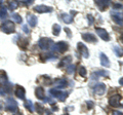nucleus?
<instances>
[{
    "label": "nucleus",
    "instance_id": "nucleus-2",
    "mask_svg": "<svg viewBox=\"0 0 123 115\" xmlns=\"http://www.w3.org/2000/svg\"><path fill=\"white\" fill-rule=\"evenodd\" d=\"M49 94H50L53 98L55 99H59L61 102H64L65 100L67 99L68 97V93L67 91H62V90H57L55 89H51L50 90H49Z\"/></svg>",
    "mask_w": 123,
    "mask_h": 115
},
{
    "label": "nucleus",
    "instance_id": "nucleus-16",
    "mask_svg": "<svg viewBox=\"0 0 123 115\" xmlns=\"http://www.w3.org/2000/svg\"><path fill=\"white\" fill-rule=\"evenodd\" d=\"M101 64H102V66L103 67H109L110 66V61L109 59H108V57L105 55V53H101Z\"/></svg>",
    "mask_w": 123,
    "mask_h": 115
},
{
    "label": "nucleus",
    "instance_id": "nucleus-30",
    "mask_svg": "<svg viewBox=\"0 0 123 115\" xmlns=\"http://www.w3.org/2000/svg\"><path fill=\"white\" fill-rule=\"evenodd\" d=\"M114 52L116 53V56H117V57H122V51H121V48H120V47L115 46V47H114Z\"/></svg>",
    "mask_w": 123,
    "mask_h": 115
},
{
    "label": "nucleus",
    "instance_id": "nucleus-12",
    "mask_svg": "<svg viewBox=\"0 0 123 115\" xmlns=\"http://www.w3.org/2000/svg\"><path fill=\"white\" fill-rule=\"evenodd\" d=\"M94 93L99 96L104 95L106 93V85L104 83H98L97 85L94 86Z\"/></svg>",
    "mask_w": 123,
    "mask_h": 115
},
{
    "label": "nucleus",
    "instance_id": "nucleus-18",
    "mask_svg": "<svg viewBox=\"0 0 123 115\" xmlns=\"http://www.w3.org/2000/svg\"><path fill=\"white\" fill-rule=\"evenodd\" d=\"M71 61H72V58H71L70 56H68V57H66V58H64L63 61H62V62L60 63L59 67L62 68V67H65V66H69V65H70V63H71Z\"/></svg>",
    "mask_w": 123,
    "mask_h": 115
},
{
    "label": "nucleus",
    "instance_id": "nucleus-15",
    "mask_svg": "<svg viewBox=\"0 0 123 115\" xmlns=\"http://www.w3.org/2000/svg\"><path fill=\"white\" fill-rule=\"evenodd\" d=\"M95 4H97L98 7H99V9L101 10H105L108 6H109L110 4V2L108 1V0H105V1H101V0H97L95 1Z\"/></svg>",
    "mask_w": 123,
    "mask_h": 115
},
{
    "label": "nucleus",
    "instance_id": "nucleus-10",
    "mask_svg": "<svg viewBox=\"0 0 123 115\" xmlns=\"http://www.w3.org/2000/svg\"><path fill=\"white\" fill-rule=\"evenodd\" d=\"M34 10L37 11V13H50V11L52 10L51 7L49 6H46V5H36L35 7H34Z\"/></svg>",
    "mask_w": 123,
    "mask_h": 115
},
{
    "label": "nucleus",
    "instance_id": "nucleus-5",
    "mask_svg": "<svg viewBox=\"0 0 123 115\" xmlns=\"http://www.w3.org/2000/svg\"><path fill=\"white\" fill-rule=\"evenodd\" d=\"M6 110L10 111V112H15L18 111V103L14 101L13 99L8 98L6 100V106H5Z\"/></svg>",
    "mask_w": 123,
    "mask_h": 115
},
{
    "label": "nucleus",
    "instance_id": "nucleus-36",
    "mask_svg": "<svg viewBox=\"0 0 123 115\" xmlns=\"http://www.w3.org/2000/svg\"><path fill=\"white\" fill-rule=\"evenodd\" d=\"M88 21H89V25L92 24V22H93V19H92V16H90V14H88Z\"/></svg>",
    "mask_w": 123,
    "mask_h": 115
},
{
    "label": "nucleus",
    "instance_id": "nucleus-1",
    "mask_svg": "<svg viewBox=\"0 0 123 115\" xmlns=\"http://www.w3.org/2000/svg\"><path fill=\"white\" fill-rule=\"evenodd\" d=\"M0 29H1V31L4 32L5 34H11V33L14 32L15 26L11 21H5L4 23H2L1 24Z\"/></svg>",
    "mask_w": 123,
    "mask_h": 115
},
{
    "label": "nucleus",
    "instance_id": "nucleus-37",
    "mask_svg": "<svg viewBox=\"0 0 123 115\" xmlns=\"http://www.w3.org/2000/svg\"><path fill=\"white\" fill-rule=\"evenodd\" d=\"M23 30H24V31H25L27 34H29V32H30V31H29V29L27 28V26H26V25H24V26H23Z\"/></svg>",
    "mask_w": 123,
    "mask_h": 115
},
{
    "label": "nucleus",
    "instance_id": "nucleus-24",
    "mask_svg": "<svg viewBox=\"0 0 123 115\" xmlns=\"http://www.w3.org/2000/svg\"><path fill=\"white\" fill-rule=\"evenodd\" d=\"M112 20L116 23V24H118L119 26H122V18H121V16L119 17V16H117V14H112Z\"/></svg>",
    "mask_w": 123,
    "mask_h": 115
},
{
    "label": "nucleus",
    "instance_id": "nucleus-6",
    "mask_svg": "<svg viewBox=\"0 0 123 115\" xmlns=\"http://www.w3.org/2000/svg\"><path fill=\"white\" fill-rule=\"evenodd\" d=\"M77 48H78V51L79 53L81 55L83 58H85V59H87L88 57H89V52H88V49L87 47L84 45L82 42H78V44H77Z\"/></svg>",
    "mask_w": 123,
    "mask_h": 115
},
{
    "label": "nucleus",
    "instance_id": "nucleus-42",
    "mask_svg": "<svg viewBox=\"0 0 123 115\" xmlns=\"http://www.w3.org/2000/svg\"><path fill=\"white\" fill-rule=\"evenodd\" d=\"M64 115H69V114H64Z\"/></svg>",
    "mask_w": 123,
    "mask_h": 115
},
{
    "label": "nucleus",
    "instance_id": "nucleus-13",
    "mask_svg": "<svg viewBox=\"0 0 123 115\" xmlns=\"http://www.w3.org/2000/svg\"><path fill=\"white\" fill-rule=\"evenodd\" d=\"M35 95H36V97L37 99H39V100H44L45 99V91L43 89V87H37L36 90H35Z\"/></svg>",
    "mask_w": 123,
    "mask_h": 115
},
{
    "label": "nucleus",
    "instance_id": "nucleus-3",
    "mask_svg": "<svg viewBox=\"0 0 123 115\" xmlns=\"http://www.w3.org/2000/svg\"><path fill=\"white\" fill-rule=\"evenodd\" d=\"M68 43L67 42H65V41H60V42H57V43L55 44H52L51 45V47H50V51H60V52H65L66 51H68Z\"/></svg>",
    "mask_w": 123,
    "mask_h": 115
},
{
    "label": "nucleus",
    "instance_id": "nucleus-29",
    "mask_svg": "<svg viewBox=\"0 0 123 115\" xmlns=\"http://www.w3.org/2000/svg\"><path fill=\"white\" fill-rule=\"evenodd\" d=\"M78 73L80 76H82V77H85L86 74H87V72H86V69L84 68L83 66H81L79 68V70H78Z\"/></svg>",
    "mask_w": 123,
    "mask_h": 115
},
{
    "label": "nucleus",
    "instance_id": "nucleus-39",
    "mask_svg": "<svg viewBox=\"0 0 123 115\" xmlns=\"http://www.w3.org/2000/svg\"><path fill=\"white\" fill-rule=\"evenodd\" d=\"M65 31L68 33V35H69V36H71V31H70V30H69L68 28H65Z\"/></svg>",
    "mask_w": 123,
    "mask_h": 115
},
{
    "label": "nucleus",
    "instance_id": "nucleus-8",
    "mask_svg": "<svg viewBox=\"0 0 123 115\" xmlns=\"http://www.w3.org/2000/svg\"><path fill=\"white\" fill-rule=\"evenodd\" d=\"M95 31H97V34L102 38L103 40H105V41H109L110 40V35L108 34V32L106 31L105 29H103V28H97V29H95Z\"/></svg>",
    "mask_w": 123,
    "mask_h": 115
},
{
    "label": "nucleus",
    "instance_id": "nucleus-34",
    "mask_svg": "<svg viewBox=\"0 0 123 115\" xmlns=\"http://www.w3.org/2000/svg\"><path fill=\"white\" fill-rule=\"evenodd\" d=\"M5 96V91L3 89V87L0 86V97H4Z\"/></svg>",
    "mask_w": 123,
    "mask_h": 115
},
{
    "label": "nucleus",
    "instance_id": "nucleus-11",
    "mask_svg": "<svg viewBox=\"0 0 123 115\" xmlns=\"http://www.w3.org/2000/svg\"><path fill=\"white\" fill-rule=\"evenodd\" d=\"M15 96L21 100H25L26 90H25L24 87L21 86V85H17V89H15Z\"/></svg>",
    "mask_w": 123,
    "mask_h": 115
},
{
    "label": "nucleus",
    "instance_id": "nucleus-4",
    "mask_svg": "<svg viewBox=\"0 0 123 115\" xmlns=\"http://www.w3.org/2000/svg\"><path fill=\"white\" fill-rule=\"evenodd\" d=\"M53 44V42L49 39V38H40L39 41H38V45H39V47L41 49H43V51H46V49H50L51 45Z\"/></svg>",
    "mask_w": 123,
    "mask_h": 115
},
{
    "label": "nucleus",
    "instance_id": "nucleus-19",
    "mask_svg": "<svg viewBox=\"0 0 123 115\" xmlns=\"http://www.w3.org/2000/svg\"><path fill=\"white\" fill-rule=\"evenodd\" d=\"M29 44V40L27 38H21L20 41H18V46H20L22 49H27Z\"/></svg>",
    "mask_w": 123,
    "mask_h": 115
},
{
    "label": "nucleus",
    "instance_id": "nucleus-9",
    "mask_svg": "<svg viewBox=\"0 0 123 115\" xmlns=\"http://www.w3.org/2000/svg\"><path fill=\"white\" fill-rule=\"evenodd\" d=\"M81 36L83 40H85L86 42H89V43H95V42H98L97 37L91 33H82Z\"/></svg>",
    "mask_w": 123,
    "mask_h": 115
},
{
    "label": "nucleus",
    "instance_id": "nucleus-20",
    "mask_svg": "<svg viewBox=\"0 0 123 115\" xmlns=\"http://www.w3.org/2000/svg\"><path fill=\"white\" fill-rule=\"evenodd\" d=\"M61 18H62V20L66 23V24H70V23L73 22V18L70 16V14H68V13H62Z\"/></svg>",
    "mask_w": 123,
    "mask_h": 115
},
{
    "label": "nucleus",
    "instance_id": "nucleus-21",
    "mask_svg": "<svg viewBox=\"0 0 123 115\" xmlns=\"http://www.w3.org/2000/svg\"><path fill=\"white\" fill-rule=\"evenodd\" d=\"M35 110H36V112L39 115H43L44 112H45L44 107L42 106L41 104H39V103H36V104H35Z\"/></svg>",
    "mask_w": 123,
    "mask_h": 115
},
{
    "label": "nucleus",
    "instance_id": "nucleus-35",
    "mask_svg": "<svg viewBox=\"0 0 123 115\" xmlns=\"http://www.w3.org/2000/svg\"><path fill=\"white\" fill-rule=\"evenodd\" d=\"M119 8H122V5L119 4V3H116V4H114V9H119Z\"/></svg>",
    "mask_w": 123,
    "mask_h": 115
},
{
    "label": "nucleus",
    "instance_id": "nucleus-22",
    "mask_svg": "<svg viewBox=\"0 0 123 115\" xmlns=\"http://www.w3.org/2000/svg\"><path fill=\"white\" fill-rule=\"evenodd\" d=\"M7 82V75L6 72L3 70H0V83L1 84H5Z\"/></svg>",
    "mask_w": 123,
    "mask_h": 115
},
{
    "label": "nucleus",
    "instance_id": "nucleus-17",
    "mask_svg": "<svg viewBox=\"0 0 123 115\" xmlns=\"http://www.w3.org/2000/svg\"><path fill=\"white\" fill-rule=\"evenodd\" d=\"M27 21H28L31 27H35L37 25V17L34 16V14H29L28 18H27Z\"/></svg>",
    "mask_w": 123,
    "mask_h": 115
},
{
    "label": "nucleus",
    "instance_id": "nucleus-27",
    "mask_svg": "<svg viewBox=\"0 0 123 115\" xmlns=\"http://www.w3.org/2000/svg\"><path fill=\"white\" fill-rule=\"evenodd\" d=\"M12 20L15 22V23H18V24H21V23L23 22V19H22V17L20 16V14H18V13H13L12 14Z\"/></svg>",
    "mask_w": 123,
    "mask_h": 115
},
{
    "label": "nucleus",
    "instance_id": "nucleus-38",
    "mask_svg": "<svg viewBox=\"0 0 123 115\" xmlns=\"http://www.w3.org/2000/svg\"><path fill=\"white\" fill-rule=\"evenodd\" d=\"M112 115H122V112H119V111H114Z\"/></svg>",
    "mask_w": 123,
    "mask_h": 115
},
{
    "label": "nucleus",
    "instance_id": "nucleus-7",
    "mask_svg": "<svg viewBox=\"0 0 123 115\" xmlns=\"http://www.w3.org/2000/svg\"><path fill=\"white\" fill-rule=\"evenodd\" d=\"M121 102V96L120 95H114L109 99V104L112 107H118Z\"/></svg>",
    "mask_w": 123,
    "mask_h": 115
},
{
    "label": "nucleus",
    "instance_id": "nucleus-41",
    "mask_svg": "<svg viewBox=\"0 0 123 115\" xmlns=\"http://www.w3.org/2000/svg\"><path fill=\"white\" fill-rule=\"evenodd\" d=\"M2 4V1H1V0H0V5H1Z\"/></svg>",
    "mask_w": 123,
    "mask_h": 115
},
{
    "label": "nucleus",
    "instance_id": "nucleus-25",
    "mask_svg": "<svg viewBox=\"0 0 123 115\" xmlns=\"http://www.w3.org/2000/svg\"><path fill=\"white\" fill-rule=\"evenodd\" d=\"M60 32H61V27H60V25L55 24V25L52 26V33H53V35L57 36L60 34Z\"/></svg>",
    "mask_w": 123,
    "mask_h": 115
},
{
    "label": "nucleus",
    "instance_id": "nucleus-33",
    "mask_svg": "<svg viewBox=\"0 0 123 115\" xmlns=\"http://www.w3.org/2000/svg\"><path fill=\"white\" fill-rule=\"evenodd\" d=\"M68 67H69V68H68V72H69V73H73V72H74V69H75V67L73 66V65H71V66H70V65H69Z\"/></svg>",
    "mask_w": 123,
    "mask_h": 115
},
{
    "label": "nucleus",
    "instance_id": "nucleus-31",
    "mask_svg": "<svg viewBox=\"0 0 123 115\" xmlns=\"http://www.w3.org/2000/svg\"><path fill=\"white\" fill-rule=\"evenodd\" d=\"M43 79H44V84H46V85H49V84L52 83V80L49 77H43Z\"/></svg>",
    "mask_w": 123,
    "mask_h": 115
},
{
    "label": "nucleus",
    "instance_id": "nucleus-32",
    "mask_svg": "<svg viewBox=\"0 0 123 115\" xmlns=\"http://www.w3.org/2000/svg\"><path fill=\"white\" fill-rule=\"evenodd\" d=\"M86 105L88 106V109H92L93 108V102H91V101H86Z\"/></svg>",
    "mask_w": 123,
    "mask_h": 115
},
{
    "label": "nucleus",
    "instance_id": "nucleus-26",
    "mask_svg": "<svg viewBox=\"0 0 123 115\" xmlns=\"http://www.w3.org/2000/svg\"><path fill=\"white\" fill-rule=\"evenodd\" d=\"M8 6H9V9L12 11V10H15L18 8V1H10L8 3Z\"/></svg>",
    "mask_w": 123,
    "mask_h": 115
},
{
    "label": "nucleus",
    "instance_id": "nucleus-14",
    "mask_svg": "<svg viewBox=\"0 0 123 115\" xmlns=\"http://www.w3.org/2000/svg\"><path fill=\"white\" fill-rule=\"evenodd\" d=\"M55 89H65V87L68 86V82L66 81L65 79H60V80H56L55 83Z\"/></svg>",
    "mask_w": 123,
    "mask_h": 115
},
{
    "label": "nucleus",
    "instance_id": "nucleus-40",
    "mask_svg": "<svg viewBox=\"0 0 123 115\" xmlns=\"http://www.w3.org/2000/svg\"><path fill=\"white\" fill-rule=\"evenodd\" d=\"M46 115H51L50 113H49V112H47V113H46Z\"/></svg>",
    "mask_w": 123,
    "mask_h": 115
},
{
    "label": "nucleus",
    "instance_id": "nucleus-23",
    "mask_svg": "<svg viewBox=\"0 0 123 115\" xmlns=\"http://www.w3.org/2000/svg\"><path fill=\"white\" fill-rule=\"evenodd\" d=\"M25 107L30 111V112H33V111H34V109H33V103H32L31 100H26V101H25Z\"/></svg>",
    "mask_w": 123,
    "mask_h": 115
},
{
    "label": "nucleus",
    "instance_id": "nucleus-28",
    "mask_svg": "<svg viewBox=\"0 0 123 115\" xmlns=\"http://www.w3.org/2000/svg\"><path fill=\"white\" fill-rule=\"evenodd\" d=\"M7 16V9L5 7H1L0 8V19H4Z\"/></svg>",
    "mask_w": 123,
    "mask_h": 115
}]
</instances>
